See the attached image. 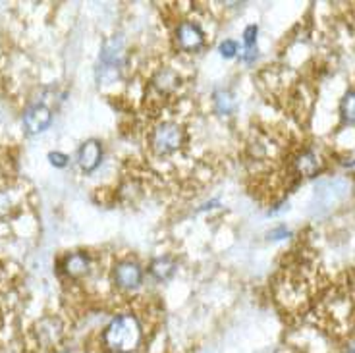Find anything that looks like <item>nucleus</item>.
I'll return each instance as SVG.
<instances>
[{
  "mask_svg": "<svg viewBox=\"0 0 355 353\" xmlns=\"http://www.w3.org/2000/svg\"><path fill=\"white\" fill-rule=\"evenodd\" d=\"M176 270V263L170 259V257H160V259H155L151 263V268L149 273L157 278V280H168L170 276Z\"/></svg>",
  "mask_w": 355,
  "mask_h": 353,
  "instance_id": "obj_12",
  "label": "nucleus"
},
{
  "mask_svg": "<svg viewBox=\"0 0 355 353\" xmlns=\"http://www.w3.org/2000/svg\"><path fill=\"white\" fill-rule=\"evenodd\" d=\"M257 26H249L243 31V51H241V60L243 62H253L257 56Z\"/></svg>",
  "mask_w": 355,
  "mask_h": 353,
  "instance_id": "obj_11",
  "label": "nucleus"
},
{
  "mask_svg": "<svg viewBox=\"0 0 355 353\" xmlns=\"http://www.w3.org/2000/svg\"><path fill=\"white\" fill-rule=\"evenodd\" d=\"M143 282L141 266L132 261H122L114 268V284L122 290H133Z\"/></svg>",
  "mask_w": 355,
  "mask_h": 353,
  "instance_id": "obj_4",
  "label": "nucleus"
},
{
  "mask_svg": "<svg viewBox=\"0 0 355 353\" xmlns=\"http://www.w3.org/2000/svg\"><path fill=\"white\" fill-rule=\"evenodd\" d=\"M24 124L29 133H41L53 124V112L44 105H33L24 114Z\"/></svg>",
  "mask_w": 355,
  "mask_h": 353,
  "instance_id": "obj_5",
  "label": "nucleus"
},
{
  "mask_svg": "<svg viewBox=\"0 0 355 353\" xmlns=\"http://www.w3.org/2000/svg\"><path fill=\"white\" fill-rule=\"evenodd\" d=\"M103 342L110 353H133L143 342V327L132 313L118 315L103 332Z\"/></svg>",
  "mask_w": 355,
  "mask_h": 353,
  "instance_id": "obj_1",
  "label": "nucleus"
},
{
  "mask_svg": "<svg viewBox=\"0 0 355 353\" xmlns=\"http://www.w3.org/2000/svg\"><path fill=\"white\" fill-rule=\"evenodd\" d=\"M124 56V41L122 37H112L108 39L103 51H101V66H108V68H118Z\"/></svg>",
  "mask_w": 355,
  "mask_h": 353,
  "instance_id": "obj_9",
  "label": "nucleus"
},
{
  "mask_svg": "<svg viewBox=\"0 0 355 353\" xmlns=\"http://www.w3.org/2000/svg\"><path fill=\"white\" fill-rule=\"evenodd\" d=\"M89 266H91V259L87 253L78 251V253H71L64 259V270L71 278H80L83 274L89 273Z\"/></svg>",
  "mask_w": 355,
  "mask_h": 353,
  "instance_id": "obj_10",
  "label": "nucleus"
},
{
  "mask_svg": "<svg viewBox=\"0 0 355 353\" xmlns=\"http://www.w3.org/2000/svg\"><path fill=\"white\" fill-rule=\"evenodd\" d=\"M12 201H10V195L6 191H0V218H4L10 212Z\"/></svg>",
  "mask_w": 355,
  "mask_h": 353,
  "instance_id": "obj_18",
  "label": "nucleus"
},
{
  "mask_svg": "<svg viewBox=\"0 0 355 353\" xmlns=\"http://www.w3.org/2000/svg\"><path fill=\"white\" fill-rule=\"evenodd\" d=\"M103 160V145L97 139H89L80 147L78 153V162L83 172H93Z\"/></svg>",
  "mask_w": 355,
  "mask_h": 353,
  "instance_id": "obj_7",
  "label": "nucleus"
},
{
  "mask_svg": "<svg viewBox=\"0 0 355 353\" xmlns=\"http://www.w3.org/2000/svg\"><path fill=\"white\" fill-rule=\"evenodd\" d=\"M176 43L184 53H197L205 44V33L193 21H182L176 27Z\"/></svg>",
  "mask_w": 355,
  "mask_h": 353,
  "instance_id": "obj_3",
  "label": "nucleus"
},
{
  "mask_svg": "<svg viewBox=\"0 0 355 353\" xmlns=\"http://www.w3.org/2000/svg\"><path fill=\"white\" fill-rule=\"evenodd\" d=\"M151 87L155 89L159 95L166 97V95L174 93V91L180 87V76H178L174 70H170V68H162V70H159L153 76Z\"/></svg>",
  "mask_w": 355,
  "mask_h": 353,
  "instance_id": "obj_8",
  "label": "nucleus"
},
{
  "mask_svg": "<svg viewBox=\"0 0 355 353\" xmlns=\"http://www.w3.org/2000/svg\"><path fill=\"white\" fill-rule=\"evenodd\" d=\"M186 141V133L182 130V126L174 124V122H164V124L157 126L151 133V149L164 157L170 153H176Z\"/></svg>",
  "mask_w": 355,
  "mask_h": 353,
  "instance_id": "obj_2",
  "label": "nucleus"
},
{
  "mask_svg": "<svg viewBox=\"0 0 355 353\" xmlns=\"http://www.w3.org/2000/svg\"><path fill=\"white\" fill-rule=\"evenodd\" d=\"M220 54L224 58H234L236 54H238V43L236 41H232V39H226L224 43H220Z\"/></svg>",
  "mask_w": 355,
  "mask_h": 353,
  "instance_id": "obj_16",
  "label": "nucleus"
},
{
  "mask_svg": "<svg viewBox=\"0 0 355 353\" xmlns=\"http://www.w3.org/2000/svg\"><path fill=\"white\" fill-rule=\"evenodd\" d=\"M295 166H297V172L303 174V176H313V174L317 172V168H319V159H317L315 153L305 150V153H302V155L297 157Z\"/></svg>",
  "mask_w": 355,
  "mask_h": 353,
  "instance_id": "obj_13",
  "label": "nucleus"
},
{
  "mask_svg": "<svg viewBox=\"0 0 355 353\" xmlns=\"http://www.w3.org/2000/svg\"><path fill=\"white\" fill-rule=\"evenodd\" d=\"M214 108L222 116H228L236 110V101L230 95V91H222L220 89L214 93Z\"/></svg>",
  "mask_w": 355,
  "mask_h": 353,
  "instance_id": "obj_14",
  "label": "nucleus"
},
{
  "mask_svg": "<svg viewBox=\"0 0 355 353\" xmlns=\"http://www.w3.org/2000/svg\"><path fill=\"white\" fill-rule=\"evenodd\" d=\"M35 336L39 340V344H43L44 347L58 344L62 338V322L56 317H44L37 322Z\"/></svg>",
  "mask_w": 355,
  "mask_h": 353,
  "instance_id": "obj_6",
  "label": "nucleus"
},
{
  "mask_svg": "<svg viewBox=\"0 0 355 353\" xmlns=\"http://www.w3.org/2000/svg\"><path fill=\"white\" fill-rule=\"evenodd\" d=\"M49 160H51V164H53V166L64 168L66 164H68V160L70 159H68L64 153H58V150H56V153H51V155H49Z\"/></svg>",
  "mask_w": 355,
  "mask_h": 353,
  "instance_id": "obj_17",
  "label": "nucleus"
},
{
  "mask_svg": "<svg viewBox=\"0 0 355 353\" xmlns=\"http://www.w3.org/2000/svg\"><path fill=\"white\" fill-rule=\"evenodd\" d=\"M340 114L347 124H355V91H347L340 103Z\"/></svg>",
  "mask_w": 355,
  "mask_h": 353,
  "instance_id": "obj_15",
  "label": "nucleus"
}]
</instances>
